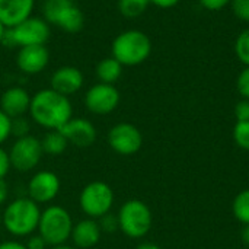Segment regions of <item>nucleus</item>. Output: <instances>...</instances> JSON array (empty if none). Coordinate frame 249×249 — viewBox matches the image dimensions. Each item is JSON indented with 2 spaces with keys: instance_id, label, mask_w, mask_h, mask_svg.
<instances>
[{
  "instance_id": "2eb2a0df",
  "label": "nucleus",
  "mask_w": 249,
  "mask_h": 249,
  "mask_svg": "<svg viewBox=\"0 0 249 249\" xmlns=\"http://www.w3.org/2000/svg\"><path fill=\"white\" fill-rule=\"evenodd\" d=\"M83 73L74 66H63L57 69L51 76V89L64 95L70 96L77 93L83 86Z\"/></svg>"
},
{
  "instance_id": "7ed1b4c3",
  "label": "nucleus",
  "mask_w": 249,
  "mask_h": 249,
  "mask_svg": "<svg viewBox=\"0 0 249 249\" xmlns=\"http://www.w3.org/2000/svg\"><path fill=\"white\" fill-rule=\"evenodd\" d=\"M152 53L150 38L139 29H127L115 36L111 45V57L123 66H139Z\"/></svg>"
},
{
  "instance_id": "f03ea898",
  "label": "nucleus",
  "mask_w": 249,
  "mask_h": 249,
  "mask_svg": "<svg viewBox=\"0 0 249 249\" xmlns=\"http://www.w3.org/2000/svg\"><path fill=\"white\" fill-rule=\"evenodd\" d=\"M39 217V206L29 197H20L6 206L3 212V226L13 236H29L38 231Z\"/></svg>"
},
{
  "instance_id": "20e7f679",
  "label": "nucleus",
  "mask_w": 249,
  "mask_h": 249,
  "mask_svg": "<svg viewBox=\"0 0 249 249\" xmlns=\"http://www.w3.org/2000/svg\"><path fill=\"white\" fill-rule=\"evenodd\" d=\"M73 220L70 213L61 206H50L41 212L38 233L44 238L47 245L55 247L67 244L73 231Z\"/></svg>"
},
{
  "instance_id": "c756f323",
  "label": "nucleus",
  "mask_w": 249,
  "mask_h": 249,
  "mask_svg": "<svg viewBox=\"0 0 249 249\" xmlns=\"http://www.w3.org/2000/svg\"><path fill=\"white\" fill-rule=\"evenodd\" d=\"M235 117L238 121H249V99H244L236 104Z\"/></svg>"
},
{
  "instance_id": "f3484780",
  "label": "nucleus",
  "mask_w": 249,
  "mask_h": 249,
  "mask_svg": "<svg viewBox=\"0 0 249 249\" xmlns=\"http://www.w3.org/2000/svg\"><path fill=\"white\" fill-rule=\"evenodd\" d=\"M31 96L26 89L20 86H12L6 89L0 98V109L10 118L23 117L29 112Z\"/></svg>"
},
{
  "instance_id": "1a4fd4ad",
  "label": "nucleus",
  "mask_w": 249,
  "mask_h": 249,
  "mask_svg": "<svg viewBox=\"0 0 249 249\" xmlns=\"http://www.w3.org/2000/svg\"><path fill=\"white\" fill-rule=\"evenodd\" d=\"M42 155L41 140L31 134L16 139L9 150L10 165L18 172H29L36 168Z\"/></svg>"
},
{
  "instance_id": "a211bd4d",
  "label": "nucleus",
  "mask_w": 249,
  "mask_h": 249,
  "mask_svg": "<svg viewBox=\"0 0 249 249\" xmlns=\"http://www.w3.org/2000/svg\"><path fill=\"white\" fill-rule=\"evenodd\" d=\"M101 235H102V231H101L96 219L88 217V219H83V220L77 222L76 225H73L70 238L76 248L89 249L93 248L99 242Z\"/></svg>"
},
{
  "instance_id": "39448f33",
  "label": "nucleus",
  "mask_w": 249,
  "mask_h": 249,
  "mask_svg": "<svg viewBox=\"0 0 249 249\" xmlns=\"http://www.w3.org/2000/svg\"><path fill=\"white\" fill-rule=\"evenodd\" d=\"M50 23L44 18L31 16L15 28H7L1 41L6 47H26V45H45L50 39Z\"/></svg>"
},
{
  "instance_id": "ea45409f",
  "label": "nucleus",
  "mask_w": 249,
  "mask_h": 249,
  "mask_svg": "<svg viewBox=\"0 0 249 249\" xmlns=\"http://www.w3.org/2000/svg\"><path fill=\"white\" fill-rule=\"evenodd\" d=\"M51 249H76V247H70V245H67V244H61V245L51 247Z\"/></svg>"
},
{
  "instance_id": "f704fd0d",
  "label": "nucleus",
  "mask_w": 249,
  "mask_h": 249,
  "mask_svg": "<svg viewBox=\"0 0 249 249\" xmlns=\"http://www.w3.org/2000/svg\"><path fill=\"white\" fill-rule=\"evenodd\" d=\"M0 249H28L25 244L18 241H4L0 244Z\"/></svg>"
},
{
  "instance_id": "423d86ee",
  "label": "nucleus",
  "mask_w": 249,
  "mask_h": 249,
  "mask_svg": "<svg viewBox=\"0 0 249 249\" xmlns=\"http://www.w3.org/2000/svg\"><path fill=\"white\" fill-rule=\"evenodd\" d=\"M44 19L60 29L76 34L85 25V16L74 0H45L42 4Z\"/></svg>"
},
{
  "instance_id": "bb28decb",
  "label": "nucleus",
  "mask_w": 249,
  "mask_h": 249,
  "mask_svg": "<svg viewBox=\"0 0 249 249\" xmlns=\"http://www.w3.org/2000/svg\"><path fill=\"white\" fill-rule=\"evenodd\" d=\"M98 223H99L101 231L102 232H107V233H112L117 229H120L118 228V217L114 216V214H111V213H107L105 216H102Z\"/></svg>"
},
{
  "instance_id": "393cba45",
  "label": "nucleus",
  "mask_w": 249,
  "mask_h": 249,
  "mask_svg": "<svg viewBox=\"0 0 249 249\" xmlns=\"http://www.w3.org/2000/svg\"><path fill=\"white\" fill-rule=\"evenodd\" d=\"M29 130H31V125L25 117L12 118V136H15L16 139L25 137L29 134Z\"/></svg>"
},
{
  "instance_id": "9b49d317",
  "label": "nucleus",
  "mask_w": 249,
  "mask_h": 249,
  "mask_svg": "<svg viewBox=\"0 0 249 249\" xmlns=\"http://www.w3.org/2000/svg\"><path fill=\"white\" fill-rule=\"evenodd\" d=\"M120 104V92L114 85L96 83L90 86L85 95V105L88 111L96 115L111 114Z\"/></svg>"
},
{
  "instance_id": "6e6552de",
  "label": "nucleus",
  "mask_w": 249,
  "mask_h": 249,
  "mask_svg": "<svg viewBox=\"0 0 249 249\" xmlns=\"http://www.w3.org/2000/svg\"><path fill=\"white\" fill-rule=\"evenodd\" d=\"M79 204L89 219H101L114 204V191L104 181L89 182L80 193Z\"/></svg>"
},
{
  "instance_id": "5701e85b",
  "label": "nucleus",
  "mask_w": 249,
  "mask_h": 249,
  "mask_svg": "<svg viewBox=\"0 0 249 249\" xmlns=\"http://www.w3.org/2000/svg\"><path fill=\"white\" fill-rule=\"evenodd\" d=\"M235 53L245 66H249V29L242 31L238 35L235 42Z\"/></svg>"
},
{
  "instance_id": "c9c22d12",
  "label": "nucleus",
  "mask_w": 249,
  "mask_h": 249,
  "mask_svg": "<svg viewBox=\"0 0 249 249\" xmlns=\"http://www.w3.org/2000/svg\"><path fill=\"white\" fill-rule=\"evenodd\" d=\"M7 184L4 182V179H0V204H3L7 198Z\"/></svg>"
},
{
  "instance_id": "e433bc0d",
  "label": "nucleus",
  "mask_w": 249,
  "mask_h": 249,
  "mask_svg": "<svg viewBox=\"0 0 249 249\" xmlns=\"http://www.w3.org/2000/svg\"><path fill=\"white\" fill-rule=\"evenodd\" d=\"M241 236H242V241H244V244L249 247V225H245V228L242 229V233H241Z\"/></svg>"
},
{
  "instance_id": "4468645a",
  "label": "nucleus",
  "mask_w": 249,
  "mask_h": 249,
  "mask_svg": "<svg viewBox=\"0 0 249 249\" xmlns=\"http://www.w3.org/2000/svg\"><path fill=\"white\" fill-rule=\"evenodd\" d=\"M50 63V51L45 45L20 47L16 55V64L26 74L41 73Z\"/></svg>"
},
{
  "instance_id": "b1692460",
  "label": "nucleus",
  "mask_w": 249,
  "mask_h": 249,
  "mask_svg": "<svg viewBox=\"0 0 249 249\" xmlns=\"http://www.w3.org/2000/svg\"><path fill=\"white\" fill-rule=\"evenodd\" d=\"M233 139L239 147L249 150V121H238L236 123V125L233 128Z\"/></svg>"
},
{
  "instance_id": "2f4dec72",
  "label": "nucleus",
  "mask_w": 249,
  "mask_h": 249,
  "mask_svg": "<svg viewBox=\"0 0 249 249\" xmlns=\"http://www.w3.org/2000/svg\"><path fill=\"white\" fill-rule=\"evenodd\" d=\"M26 248L28 249H45L48 245L44 241V238L39 233H32L29 235V239L26 241Z\"/></svg>"
},
{
  "instance_id": "412c9836",
  "label": "nucleus",
  "mask_w": 249,
  "mask_h": 249,
  "mask_svg": "<svg viewBox=\"0 0 249 249\" xmlns=\"http://www.w3.org/2000/svg\"><path fill=\"white\" fill-rule=\"evenodd\" d=\"M149 4V0H118V10L125 18H137L144 13Z\"/></svg>"
},
{
  "instance_id": "ddd939ff",
  "label": "nucleus",
  "mask_w": 249,
  "mask_h": 249,
  "mask_svg": "<svg viewBox=\"0 0 249 249\" xmlns=\"http://www.w3.org/2000/svg\"><path fill=\"white\" fill-rule=\"evenodd\" d=\"M60 131L69 140V144L76 147H89L96 142L98 133L95 125L86 118H70Z\"/></svg>"
},
{
  "instance_id": "c85d7f7f",
  "label": "nucleus",
  "mask_w": 249,
  "mask_h": 249,
  "mask_svg": "<svg viewBox=\"0 0 249 249\" xmlns=\"http://www.w3.org/2000/svg\"><path fill=\"white\" fill-rule=\"evenodd\" d=\"M238 90L245 99H249V66L241 71L238 77Z\"/></svg>"
},
{
  "instance_id": "58836bf2",
  "label": "nucleus",
  "mask_w": 249,
  "mask_h": 249,
  "mask_svg": "<svg viewBox=\"0 0 249 249\" xmlns=\"http://www.w3.org/2000/svg\"><path fill=\"white\" fill-rule=\"evenodd\" d=\"M6 31H7V28L0 22V42L3 41V38H4V35H6Z\"/></svg>"
},
{
  "instance_id": "dca6fc26",
  "label": "nucleus",
  "mask_w": 249,
  "mask_h": 249,
  "mask_svg": "<svg viewBox=\"0 0 249 249\" xmlns=\"http://www.w3.org/2000/svg\"><path fill=\"white\" fill-rule=\"evenodd\" d=\"M35 0H0V22L15 28L32 16Z\"/></svg>"
},
{
  "instance_id": "aec40b11",
  "label": "nucleus",
  "mask_w": 249,
  "mask_h": 249,
  "mask_svg": "<svg viewBox=\"0 0 249 249\" xmlns=\"http://www.w3.org/2000/svg\"><path fill=\"white\" fill-rule=\"evenodd\" d=\"M41 146L44 155L58 156L66 152L69 140L60 130H48V133L41 139Z\"/></svg>"
},
{
  "instance_id": "0eeeda50",
  "label": "nucleus",
  "mask_w": 249,
  "mask_h": 249,
  "mask_svg": "<svg viewBox=\"0 0 249 249\" xmlns=\"http://www.w3.org/2000/svg\"><path fill=\"white\" fill-rule=\"evenodd\" d=\"M117 217L121 232L133 239L143 238L152 228V212L146 203L140 200L125 201L121 206Z\"/></svg>"
},
{
  "instance_id": "cd10ccee",
  "label": "nucleus",
  "mask_w": 249,
  "mask_h": 249,
  "mask_svg": "<svg viewBox=\"0 0 249 249\" xmlns=\"http://www.w3.org/2000/svg\"><path fill=\"white\" fill-rule=\"evenodd\" d=\"M12 136V118L0 109V144Z\"/></svg>"
},
{
  "instance_id": "473e14b6",
  "label": "nucleus",
  "mask_w": 249,
  "mask_h": 249,
  "mask_svg": "<svg viewBox=\"0 0 249 249\" xmlns=\"http://www.w3.org/2000/svg\"><path fill=\"white\" fill-rule=\"evenodd\" d=\"M232 0H200L201 6L207 10H220L225 6H228Z\"/></svg>"
},
{
  "instance_id": "4c0bfd02",
  "label": "nucleus",
  "mask_w": 249,
  "mask_h": 249,
  "mask_svg": "<svg viewBox=\"0 0 249 249\" xmlns=\"http://www.w3.org/2000/svg\"><path fill=\"white\" fill-rule=\"evenodd\" d=\"M136 249H160V247H158L156 244H152V242H144V244H140Z\"/></svg>"
},
{
  "instance_id": "f8f14e48",
  "label": "nucleus",
  "mask_w": 249,
  "mask_h": 249,
  "mask_svg": "<svg viewBox=\"0 0 249 249\" xmlns=\"http://www.w3.org/2000/svg\"><path fill=\"white\" fill-rule=\"evenodd\" d=\"M60 178L57 174L51 171H39L36 172L28 182V194L29 198L36 204H45L53 201L60 193Z\"/></svg>"
},
{
  "instance_id": "7c9ffc66",
  "label": "nucleus",
  "mask_w": 249,
  "mask_h": 249,
  "mask_svg": "<svg viewBox=\"0 0 249 249\" xmlns=\"http://www.w3.org/2000/svg\"><path fill=\"white\" fill-rule=\"evenodd\" d=\"M12 165H10V159H9V152H6L4 149L0 147V179H4V177L9 174Z\"/></svg>"
},
{
  "instance_id": "4be33fe9",
  "label": "nucleus",
  "mask_w": 249,
  "mask_h": 249,
  "mask_svg": "<svg viewBox=\"0 0 249 249\" xmlns=\"http://www.w3.org/2000/svg\"><path fill=\"white\" fill-rule=\"evenodd\" d=\"M233 214L244 225H249V190L239 193L233 201Z\"/></svg>"
},
{
  "instance_id": "f257e3e1",
  "label": "nucleus",
  "mask_w": 249,
  "mask_h": 249,
  "mask_svg": "<svg viewBox=\"0 0 249 249\" xmlns=\"http://www.w3.org/2000/svg\"><path fill=\"white\" fill-rule=\"evenodd\" d=\"M29 114L38 125L47 130H60L73 117V107L69 96L50 88L31 96Z\"/></svg>"
},
{
  "instance_id": "6ab92c4d",
  "label": "nucleus",
  "mask_w": 249,
  "mask_h": 249,
  "mask_svg": "<svg viewBox=\"0 0 249 249\" xmlns=\"http://www.w3.org/2000/svg\"><path fill=\"white\" fill-rule=\"evenodd\" d=\"M123 74V64L114 57H107L101 60L96 66V76L101 83L114 85Z\"/></svg>"
},
{
  "instance_id": "9d476101",
  "label": "nucleus",
  "mask_w": 249,
  "mask_h": 249,
  "mask_svg": "<svg viewBox=\"0 0 249 249\" xmlns=\"http://www.w3.org/2000/svg\"><path fill=\"white\" fill-rule=\"evenodd\" d=\"M109 147L123 156L134 155L143 144V136L140 130L130 123H118L108 133Z\"/></svg>"
},
{
  "instance_id": "72a5a7b5",
  "label": "nucleus",
  "mask_w": 249,
  "mask_h": 249,
  "mask_svg": "<svg viewBox=\"0 0 249 249\" xmlns=\"http://www.w3.org/2000/svg\"><path fill=\"white\" fill-rule=\"evenodd\" d=\"M149 1L158 7H162V9H169V7H174L179 3V0H149Z\"/></svg>"
},
{
  "instance_id": "a878e982",
  "label": "nucleus",
  "mask_w": 249,
  "mask_h": 249,
  "mask_svg": "<svg viewBox=\"0 0 249 249\" xmlns=\"http://www.w3.org/2000/svg\"><path fill=\"white\" fill-rule=\"evenodd\" d=\"M232 10L238 19L249 22V0H232Z\"/></svg>"
}]
</instances>
